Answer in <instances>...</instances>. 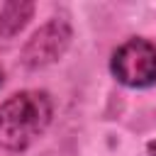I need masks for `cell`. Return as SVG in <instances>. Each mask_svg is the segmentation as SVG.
Returning <instances> with one entry per match:
<instances>
[{
	"mask_svg": "<svg viewBox=\"0 0 156 156\" xmlns=\"http://www.w3.org/2000/svg\"><path fill=\"white\" fill-rule=\"evenodd\" d=\"M34 2L29 0H12L5 2L0 10V41H12L17 34L24 32V27L34 17Z\"/></svg>",
	"mask_w": 156,
	"mask_h": 156,
	"instance_id": "4",
	"label": "cell"
},
{
	"mask_svg": "<svg viewBox=\"0 0 156 156\" xmlns=\"http://www.w3.org/2000/svg\"><path fill=\"white\" fill-rule=\"evenodd\" d=\"M110 73L115 80L132 90L156 85V44L144 37H129L110 56Z\"/></svg>",
	"mask_w": 156,
	"mask_h": 156,
	"instance_id": "2",
	"label": "cell"
},
{
	"mask_svg": "<svg viewBox=\"0 0 156 156\" xmlns=\"http://www.w3.org/2000/svg\"><path fill=\"white\" fill-rule=\"evenodd\" d=\"M141 156H156V139H151V141H146V146H144V151H141Z\"/></svg>",
	"mask_w": 156,
	"mask_h": 156,
	"instance_id": "5",
	"label": "cell"
},
{
	"mask_svg": "<svg viewBox=\"0 0 156 156\" xmlns=\"http://www.w3.org/2000/svg\"><path fill=\"white\" fill-rule=\"evenodd\" d=\"M54 122V100L46 90H17L0 102V149L22 154L32 149Z\"/></svg>",
	"mask_w": 156,
	"mask_h": 156,
	"instance_id": "1",
	"label": "cell"
},
{
	"mask_svg": "<svg viewBox=\"0 0 156 156\" xmlns=\"http://www.w3.org/2000/svg\"><path fill=\"white\" fill-rule=\"evenodd\" d=\"M71 41H73L71 22L66 17H49L24 41L20 51V63L27 71H41L46 66H54L66 56V51L71 49Z\"/></svg>",
	"mask_w": 156,
	"mask_h": 156,
	"instance_id": "3",
	"label": "cell"
},
{
	"mask_svg": "<svg viewBox=\"0 0 156 156\" xmlns=\"http://www.w3.org/2000/svg\"><path fill=\"white\" fill-rule=\"evenodd\" d=\"M2 85H5V68L0 66V88H2Z\"/></svg>",
	"mask_w": 156,
	"mask_h": 156,
	"instance_id": "6",
	"label": "cell"
}]
</instances>
